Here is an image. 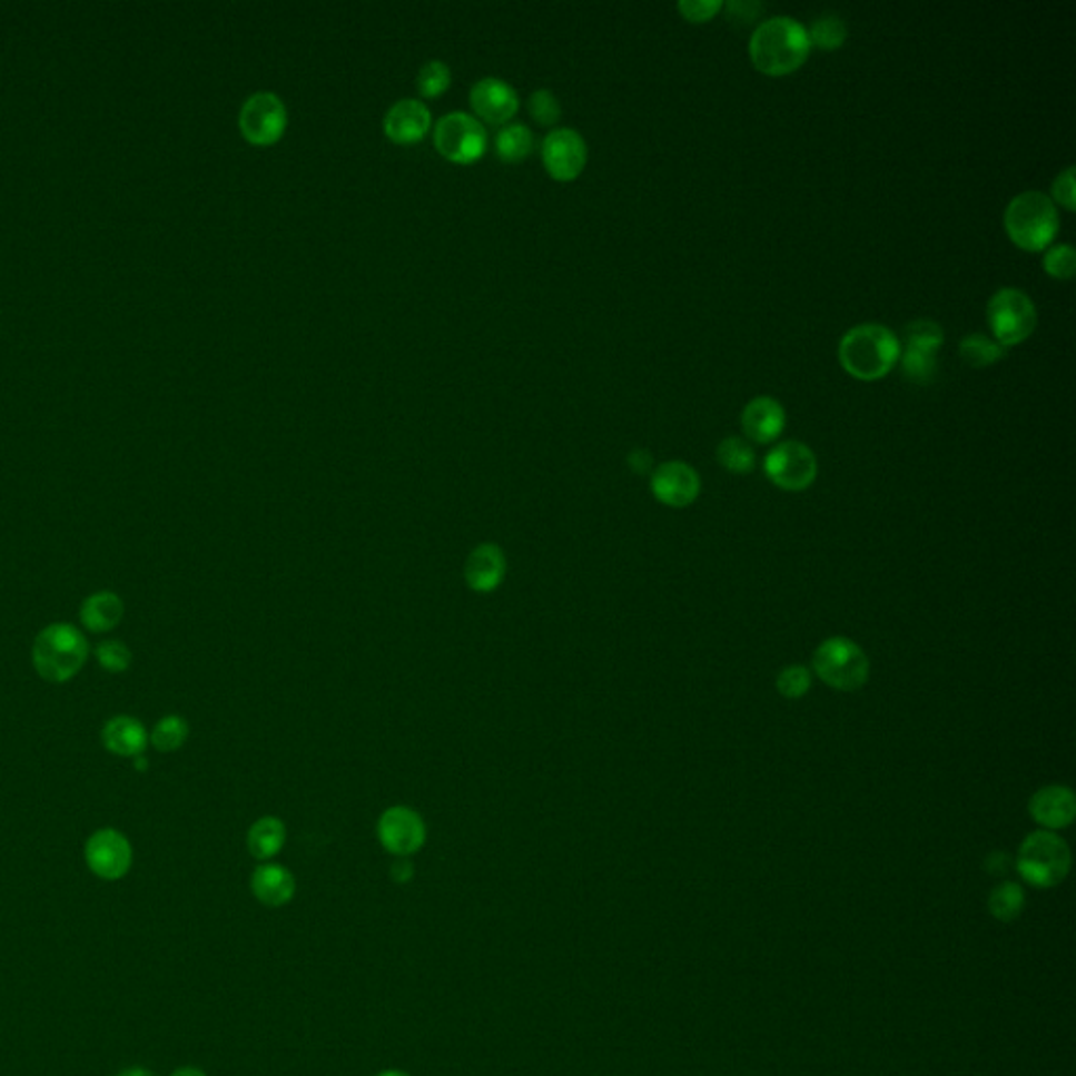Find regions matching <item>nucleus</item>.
Wrapping results in <instances>:
<instances>
[{"instance_id":"obj_1","label":"nucleus","mask_w":1076,"mask_h":1076,"mask_svg":"<svg viewBox=\"0 0 1076 1076\" xmlns=\"http://www.w3.org/2000/svg\"><path fill=\"white\" fill-rule=\"evenodd\" d=\"M810 51L812 45L806 26L787 16L761 21L749 40L753 66L768 76H787L799 70Z\"/></svg>"},{"instance_id":"obj_2","label":"nucleus","mask_w":1076,"mask_h":1076,"mask_svg":"<svg viewBox=\"0 0 1076 1076\" xmlns=\"http://www.w3.org/2000/svg\"><path fill=\"white\" fill-rule=\"evenodd\" d=\"M900 340L881 324L850 328L839 343V362L851 377L877 381L886 377L900 359Z\"/></svg>"},{"instance_id":"obj_3","label":"nucleus","mask_w":1076,"mask_h":1076,"mask_svg":"<svg viewBox=\"0 0 1076 1076\" xmlns=\"http://www.w3.org/2000/svg\"><path fill=\"white\" fill-rule=\"evenodd\" d=\"M89 659L85 633L70 623L47 624L32 643V667L49 683H68L82 671Z\"/></svg>"},{"instance_id":"obj_4","label":"nucleus","mask_w":1076,"mask_h":1076,"mask_svg":"<svg viewBox=\"0 0 1076 1076\" xmlns=\"http://www.w3.org/2000/svg\"><path fill=\"white\" fill-rule=\"evenodd\" d=\"M1003 224L1014 245L1026 253H1039L1058 234V208L1043 191H1021L1005 208Z\"/></svg>"},{"instance_id":"obj_5","label":"nucleus","mask_w":1076,"mask_h":1076,"mask_svg":"<svg viewBox=\"0 0 1076 1076\" xmlns=\"http://www.w3.org/2000/svg\"><path fill=\"white\" fill-rule=\"evenodd\" d=\"M1070 862L1068 843L1058 832L1035 831L1021 841L1016 867L1028 886L1049 889L1066 879Z\"/></svg>"},{"instance_id":"obj_6","label":"nucleus","mask_w":1076,"mask_h":1076,"mask_svg":"<svg viewBox=\"0 0 1076 1076\" xmlns=\"http://www.w3.org/2000/svg\"><path fill=\"white\" fill-rule=\"evenodd\" d=\"M813 673L839 692H856L867 685L870 662L867 652L848 638H829L816 648Z\"/></svg>"},{"instance_id":"obj_7","label":"nucleus","mask_w":1076,"mask_h":1076,"mask_svg":"<svg viewBox=\"0 0 1076 1076\" xmlns=\"http://www.w3.org/2000/svg\"><path fill=\"white\" fill-rule=\"evenodd\" d=\"M986 318L995 340L1007 349L1020 345L1035 333L1039 314L1026 293L1018 288H1001L990 297Z\"/></svg>"},{"instance_id":"obj_8","label":"nucleus","mask_w":1076,"mask_h":1076,"mask_svg":"<svg viewBox=\"0 0 1076 1076\" xmlns=\"http://www.w3.org/2000/svg\"><path fill=\"white\" fill-rule=\"evenodd\" d=\"M437 151L456 165H473L488 150V132L473 113H444L434 127Z\"/></svg>"},{"instance_id":"obj_9","label":"nucleus","mask_w":1076,"mask_h":1076,"mask_svg":"<svg viewBox=\"0 0 1076 1076\" xmlns=\"http://www.w3.org/2000/svg\"><path fill=\"white\" fill-rule=\"evenodd\" d=\"M763 470L768 480L780 491L801 492L812 486L818 475V461L808 444L789 440L780 442L768 453Z\"/></svg>"},{"instance_id":"obj_10","label":"nucleus","mask_w":1076,"mask_h":1076,"mask_svg":"<svg viewBox=\"0 0 1076 1076\" xmlns=\"http://www.w3.org/2000/svg\"><path fill=\"white\" fill-rule=\"evenodd\" d=\"M288 125V112L283 99L272 91L253 93L240 108L238 127L246 141L255 146L276 144Z\"/></svg>"},{"instance_id":"obj_11","label":"nucleus","mask_w":1076,"mask_h":1076,"mask_svg":"<svg viewBox=\"0 0 1076 1076\" xmlns=\"http://www.w3.org/2000/svg\"><path fill=\"white\" fill-rule=\"evenodd\" d=\"M85 862L97 879L118 881L131 870V841L118 829H97L85 843Z\"/></svg>"},{"instance_id":"obj_12","label":"nucleus","mask_w":1076,"mask_h":1076,"mask_svg":"<svg viewBox=\"0 0 1076 1076\" xmlns=\"http://www.w3.org/2000/svg\"><path fill=\"white\" fill-rule=\"evenodd\" d=\"M381 846L397 858H408L425 846L427 829L421 813L406 806H394L381 813L377 825Z\"/></svg>"},{"instance_id":"obj_13","label":"nucleus","mask_w":1076,"mask_h":1076,"mask_svg":"<svg viewBox=\"0 0 1076 1076\" xmlns=\"http://www.w3.org/2000/svg\"><path fill=\"white\" fill-rule=\"evenodd\" d=\"M541 158L549 175L557 181L576 179L586 165V144L583 135L570 127L553 129L541 144Z\"/></svg>"},{"instance_id":"obj_14","label":"nucleus","mask_w":1076,"mask_h":1076,"mask_svg":"<svg viewBox=\"0 0 1076 1076\" xmlns=\"http://www.w3.org/2000/svg\"><path fill=\"white\" fill-rule=\"evenodd\" d=\"M650 488L662 505L683 510L699 498V473L683 461H667L652 472Z\"/></svg>"},{"instance_id":"obj_15","label":"nucleus","mask_w":1076,"mask_h":1076,"mask_svg":"<svg viewBox=\"0 0 1076 1076\" xmlns=\"http://www.w3.org/2000/svg\"><path fill=\"white\" fill-rule=\"evenodd\" d=\"M470 101L475 112L473 116L477 120H486L491 125H501V127L511 122V118L520 108V97L515 93V89L510 82L496 76H486L477 80L472 87Z\"/></svg>"},{"instance_id":"obj_16","label":"nucleus","mask_w":1076,"mask_h":1076,"mask_svg":"<svg viewBox=\"0 0 1076 1076\" xmlns=\"http://www.w3.org/2000/svg\"><path fill=\"white\" fill-rule=\"evenodd\" d=\"M1028 812L1043 831H1059L1073 825L1076 816V797L1073 789L1062 784L1043 787L1028 801Z\"/></svg>"},{"instance_id":"obj_17","label":"nucleus","mask_w":1076,"mask_h":1076,"mask_svg":"<svg viewBox=\"0 0 1076 1076\" xmlns=\"http://www.w3.org/2000/svg\"><path fill=\"white\" fill-rule=\"evenodd\" d=\"M383 129L396 144H416L432 129V110L418 99H399L385 113Z\"/></svg>"},{"instance_id":"obj_18","label":"nucleus","mask_w":1076,"mask_h":1076,"mask_svg":"<svg viewBox=\"0 0 1076 1076\" xmlns=\"http://www.w3.org/2000/svg\"><path fill=\"white\" fill-rule=\"evenodd\" d=\"M507 574V560L498 545L482 543L467 555L463 579L475 593H492L503 585Z\"/></svg>"},{"instance_id":"obj_19","label":"nucleus","mask_w":1076,"mask_h":1076,"mask_svg":"<svg viewBox=\"0 0 1076 1076\" xmlns=\"http://www.w3.org/2000/svg\"><path fill=\"white\" fill-rule=\"evenodd\" d=\"M742 432L757 444H772L784 432L787 415L774 397H753L740 416Z\"/></svg>"},{"instance_id":"obj_20","label":"nucleus","mask_w":1076,"mask_h":1076,"mask_svg":"<svg viewBox=\"0 0 1076 1076\" xmlns=\"http://www.w3.org/2000/svg\"><path fill=\"white\" fill-rule=\"evenodd\" d=\"M101 742L106 751L112 756L137 759L146 753L150 744V732L139 719L131 715H113L101 728Z\"/></svg>"},{"instance_id":"obj_21","label":"nucleus","mask_w":1076,"mask_h":1076,"mask_svg":"<svg viewBox=\"0 0 1076 1076\" xmlns=\"http://www.w3.org/2000/svg\"><path fill=\"white\" fill-rule=\"evenodd\" d=\"M253 896L267 908L286 907L297 891L295 875L283 865L265 862L250 877Z\"/></svg>"},{"instance_id":"obj_22","label":"nucleus","mask_w":1076,"mask_h":1076,"mask_svg":"<svg viewBox=\"0 0 1076 1076\" xmlns=\"http://www.w3.org/2000/svg\"><path fill=\"white\" fill-rule=\"evenodd\" d=\"M80 624L91 633H110L125 616V602L113 591H95L78 610Z\"/></svg>"},{"instance_id":"obj_23","label":"nucleus","mask_w":1076,"mask_h":1076,"mask_svg":"<svg viewBox=\"0 0 1076 1076\" xmlns=\"http://www.w3.org/2000/svg\"><path fill=\"white\" fill-rule=\"evenodd\" d=\"M284 841H286L284 822L274 818V816L259 818L246 832V848H248L253 858H257L261 862H267L274 856H278L283 851Z\"/></svg>"},{"instance_id":"obj_24","label":"nucleus","mask_w":1076,"mask_h":1076,"mask_svg":"<svg viewBox=\"0 0 1076 1076\" xmlns=\"http://www.w3.org/2000/svg\"><path fill=\"white\" fill-rule=\"evenodd\" d=\"M494 150L503 162H522L534 150V132L524 122H507L494 137Z\"/></svg>"},{"instance_id":"obj_25","label":"nucleus","mask_w":1076,"mask_h":1076,"mask_svg":"<svg viewBox=\"0 0 1076 1076\" xmlns=\"http://www.w3.org/2000/svg\"><path fill=\"white\" fill-rule=\"evenodd\" d=\"M936 354L938 352L927 349V347L907 345L900 352V359H898L900 366H902V375L917 385H929L936 377V371H938Z\"/></svg>"},{"instance_id":"obj_26","label":"nucleus","mask_w":1076,"mask_h":1076,"mask_svg":"<svg viewBox=\"0 0 1076 1076\" xmlns=\"http://www.w3.org/2000/svg\"><path fill=\"white\" fill-rule=\"evenodd\" d=\"M1024 902H1026L1024 889L1014 881H1005L990 891L988 910L995 919H999L1003 924H1009V921L1020 917Z\"/></svg>"},{"instance_id":"obj_27","label":"nucleus","mask_w":1076,"mask_h":1076,"mask_svg":"<svg viewBox=\"0 0 1076 1076\" xmlns=\"http://www.w3.org/2000/svg\"><path fill=\"white\" fill-rule=\"evenodd\" d=\"M189 737L188 721L179 715H165L150 732V744L158 753L179 751Z\"/></svg>"},{"instance_id":"obj_28","label":"nucleus","mask_w":1076,"mask_h":1076,"mask_svg":"<svg viewBox=\"0 0 1076 1076\" xmlns=\"http://www.w3.org/2000/svg\"><path fill=\"white\" fill-rule=\"evenodd\" d=\"M718 461L730 473H751L756 470L757 456L753 446L742 437H725L718 446Z\"/></svg>"},{"instance_id":"obj_29","label":"nucleus","mask_w":1076,"mask_h":1076,"mask_svg":"<svg viewBox=\"0 0 1076 1076\" xmlns=\"http://www.w3.org/2000/svg\"><path fill=\"white\" fill-rule=\"evenodd\" d=\"M959 354L971 368H986L1005 356V347L986 335H967L959 345Z\"/></svg>"},{"instance_id":"obj_30","label":"nucleus","mask_w":1076,"mask_h":1076,"mask_svg":"<svg viewBox=\"0 0 1076 1076\" xmlns=\"http://www.w3.org/2000/svg\"><path fill=\"white\" fill-rule=\"evenodd\" d=\"M808 38H810L812 47L825 49V51H835L846 42L848 26H846L843 19L837 18V16H822V18L813 19V23L808 30Z\"/></svg>"},{"instance_id":"obj_31","label":"nucleus","mask_w":1076,"mask_h":1076,"mask_svg":"<svg viewBox=\"0 0 1076 1076\" xmlns=\"http://www.w3.org/2000/svg\"><path fill=\"white\" fill-rule=\"evenodd\" d=\"M451 82H453L451 68L440 59H432V61L423 63V68L418 70V76H416L418 93L423 95L425 99H435V97L446 93Z\"/></svg>"},{"instance_id":"obj_32","label":"nucleus","mask_w":1076,"mask_h":1076,"mask_svg":"<svg viewBox=\"0 0 1076 1076\" xmlns=\"http://www.w3.org/2000/svg\"><path fill=\"white\" fill-rule=\"evenodd\" d=\"M776 688L784 699H803L812 688V673L803 664H789L778 673Z\"/></svg>"},{"instance_id":"obj_33","label":"nucleus","mask_w":1076,"mask_h":1076,"mask_svg":"<svg viewBox=\"0 0 1076 1076\" xmlns=\"http://www.w3.org/2000/svg\"><path fill=\"white\" fill-rule=\"evenodd\" d=\"M95 661L108 673H125L131 667L129 645L120 640H103L95 645Z\"/></svg>"},{"instance_id":"obj_34","label":"nucleus","mask_w":1076,"mask_h":1076,"mask_svg":"<svg viewBox=\"0 0 1076 1076\" xmlns=\"http://www.w3.org/2000/svg\"><path fill=\"white\" fill-rule=\"evenodd\" d=\"M1043 269L1056 280H1070L1076 272L1075 248L1070 245L1049 248L1043 257Z\"/></svg>"},{"instance_id":"obj_35","label":"nucleus","mask_w":1076,"mask_h":1076,"mask_svg":"<svg viewBox=\"0 0 1076 1076\" xmlns=\"http://www.w3.org/2000/svg\"><path fill=\"white\" fill-rule=\"evenodd\" d=\"M529 112L534 118V122L543 127H553L562 116V106H560V99L549 89H536L530 95Z\"/></svg>"},{"instance_id":"obj_36","label":"nucleus","mask_w":1076,"mask_h":1076,"mask_svg":"<svg viewBox=\"0 0 1076 1076\" xmlns=\"http://www.w3.org/2000/svg\"><path fill=\"white\" fill-rule=\"evenodd\" d=\"M905 335H907V345L927 347L934 352H938L940 345L945 343V330L938 322L934 320H915L908 324Z\"/></svg>"},{"instance_id":"obj_37","label":"nucleus","mask_w":1076,"mask_h":1076,"mask_svg":"<svg viewBox=\"0 0 1076 1076\" xmlns=\"http://www.w3.org/2000/svg\"><path fill=\"white\" fill-rule=\"evenodd\" d=\"M678 9L688 21L702 23V21H709V19L718 16L719 11L723 9V2H719V0H681Z\"/></svg>"},{"instance_id":"obj_38","label":"nucleus","mask_w":1076,"mask_h":1076,"mask_svg":"<svg viewBox=\"0 0 1076 1076\" xmlns=\"http://www.w3.org/2000/svg\"><path fill=\"white\" fill-rule=\"evenodd\" d=\"M1052 194H1054V205L1058 203L1059 207L1066 208V210H1075V167H1068L1064 172H1059L1058 177L1054 179V186H1052Z\"/></svg>"},{"instance_id":"obj_39","label":"nucleus","mask_w":1076,"mask_h":1076,"mask_svg":"<svg viewBox=\"0 0 1076 1076\" xmlns=\"http://www.w3.org/2000/svg\"><path fill=\"white\" fill-rule=\"evenodd\" d=\"M728 9V19L737 26H747V23H753L756 19L761 18L763 13V4L761 2H751V0H732L725 4Z\"/></svg>"},{"instance_id":"obj_40","label":"nucleus","mask_w":1076,"mask_h":1076,"mask_svg":"<svg viewBox=\"0 0 1076 1076\" xmlns=\"http://www.w3.org/2000/svg\"><path fill=\"white\" fill-rule=\"evenodd\" d=\"M652 465H654L652 454L643 451V448H638V451L629 454V467L635 473H648L652 470Z\"/></svg>"},{"instance_id":"obj_41","label":"nucleus","mask_w":1076,"mask_h":1076,"mask_svg":"<svg viewBox=\"0 0 1076 1076\" xmlns=\"http://www.w3.org/2000/svg\"><path fill=\"white\" fill-rule=\"evenodd\" d=\"M413 875H415V869H413V865H411L406 858H399L396 865L392 867V877L396 879L397 883H406V881H411V879H413Z\"/></svg>"},{"instance_id":"obj_42","label":"nucleus","mask_w":1076,"mask_h":1076,"mask_svg":"<svg viewBox=\"0 0 1076 1076\" xmlns=\"http://www.w3.org/2000/svg\"><path fill=\"white\" fill-rule=\"evenodd\" d=\"M986 867H988V870H990V872H995V875H1001V872H1005V870H1007V867H1009V860H1007V856H1005V853H993V856H988V862H986Z\"/></svg>"},{"instance_id":"obj_43","label":"nucleus","mask_w":1076,"mask_h":1076,"mask_svg":"<svg viewBox=\"0 0 1076 1076\" xmlns=\"http://www.w3.org/2000/svg\"><path fill=\"white\" fill-rule=\"evenodd\" d=\"M170 1076H207V1073L200 1070V1068H194V1066H184V1068H177Z\"/></svg>"},{"instance_id":"obj_44","label":"nucleus","mask_w":1076,"mask_h":1076,"mask_svg":"<svg viewBox=\"0 0 1076 1076\" xmlns=\"http://www.w3.org/2000/svg\"><path fill=\"white\" fill-rule=\"evenodd\" d=\"M116 1076H156V1075H154V1073H150V1070H146V1068H139V1066H137V1068H127V1070H122V1073H118V1075Z\"/></svg>"},{"instance_id":"obj_45","label":"nucleus","mask_w":1076,"mask_h":1076,"mask_svg":"<svg viewBox=\"0 0 1076 1076\" xmlns=\"http://www.w3.org/2000/svg\"><path fill=\"white\" fill-rule=\"evenodd\" d=\"M377 1076H413V1075H408V1073H404V1070H396V1068H392V1070H383V1073H378Z\"/></svg>"}]
</instances>
